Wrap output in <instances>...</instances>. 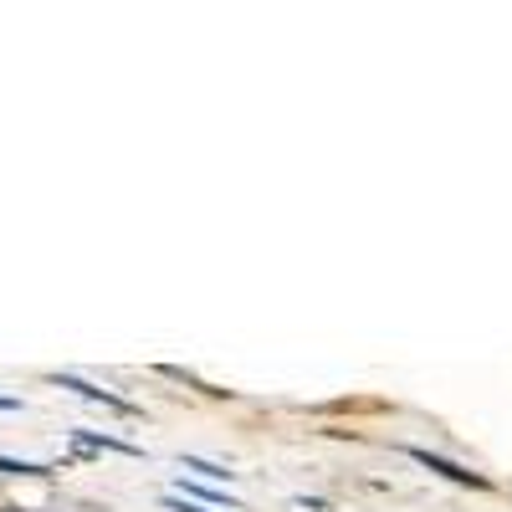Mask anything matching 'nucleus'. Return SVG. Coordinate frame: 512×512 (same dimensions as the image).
Segmentation results:
<instances>
[{
    "label": "nucleus",
    "mask_w": 512,
    "mask_h": 512,
    "mask_svg": "<svg viewBox=\"0 0 512 512\" xmlns=\"http://www.w3.org/2000/svg\"><path fill=\"white\" fill-rule=\"evenodd\" d=\"M57 384H62V390H72V395H82V400H93V405H108V410H118V415H134V405H128L123 395H113V390H98V384L77 379V374H57Z\"/></svg>",
    "instance_id": "2"
},
{
    "label": "nucleus",
    "mask_w": 512,
    "mask_h": 512,
    "mask_svg": "<svg viewBox=\"0 0 512 512\" xmlns=\"http://www.w3.org/2000/svg\"><path fill=\"white\" fill-rule=\"evenodd\" d=\"M405 456H410L415 466H425V472H436V477L456 482V487H487V477H482V472H466V466H456V461H446V456H431L425 446H410Z\"/></svg>",
    "instance_id": "1"
},
{
    "label": "nucleus",
    "mask_w": 512,
    "mask_h": 512,
    "mask_svg": "<svg viewBox=\"0 0 512 512\" xmlns=\"http://www.w3.org/2000/svg\"><path fill=\"white\" fill-rule=\"evenodd\" d=\"M0 410H21V400H11V395H0Z\"/></svg>",
    "instance_id": "6"
},
{
    "label": "nucleus",
    "mask_w": 512,
    "mask_h": 512,
    "mask_svg": "<svg viewBox=\"0 0 512 512\" xmlns=\"http://www.w3.org/2000/svg\"><path fill=\"white\" fill-rule=\"evenodd\" d=\"M180 466H185V472H200V477H210V482H231V472H221V466H210V461H200V456H185Z\"/></svg>",
    "instance_id": "3"
},
{
    "label": "nucleus",
    "mask_w": 512,
    "mask_h": 512,
    "mask_svg": "<svg viewBox=\"0 0 512 512\" xmlns=\"http://www.w3.org/2000/svg\"><path fill=\"white\" fill-rule=\"evenodd\" d=\"M164 507H175V512H210V507H200V502H185V497H164Z\"/></svg>",
    "instance_id": "5"
},
{
    "label": "nucleus",
    "mask_w": 512,
    "mask_h": 512,
    "mask_svg": "<svg viewBox=\"0 0 512 512\" xmlns=\"http://www.w3.org/2000/svg\"><path fill=\"white\" fill-rule=\"evenodd\" d=\"M180 487H185V502H190V497H200V502H226V492H216V487H190V482H180ZM226 507H231V502H226ZM231 512H236V507H231Z\"/></svg>",
    "instance_id": "4"
}]
</instances>
